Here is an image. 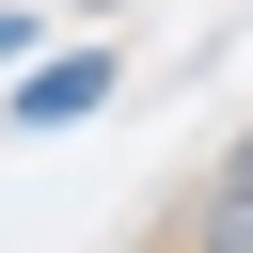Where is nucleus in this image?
<instances>
[{"instance_id": "nucleus-1", "label": "nucleus", "mask_w": 253, "mask_h": 253, "mask_svg": "<svg viewBox=\"0 0 253 253\" xmlns=\"http://www.w3.org/2000/svg\"><path fill=\"white\" fill-rule=\"evenodd\" d=\"M95 95H111V47H63V63H32V79H16V126H79Z\"/></svg>"}, {"instance_id": "nucleus-2", "label": "nucleus", "mask_w": 253, "mask_h": 253, "mask_svg": "<svg viewBox=\"0 0 253 253\" xmlns=\"http://www.w3.org/2000/svg\"><path fill=\"white\" fill-rule=\"evenodd\" d=\"M190 253H253V142L206 174V206H190Z\"/></svg>"}, {"instance_id": "nucleus-3", "label": "nucleus", "mask_w": 253, "mask_h": 253, "mask_svg": "<svg viewBox=\"0 0 253 253\" xmlns=\"http://www.w3.org/2000/svg\"><path fill=\"white\" fill-rule=\"evenodd\" d=\"M0 47H16V16H0Z\"/></svg>"}]
</instances>
